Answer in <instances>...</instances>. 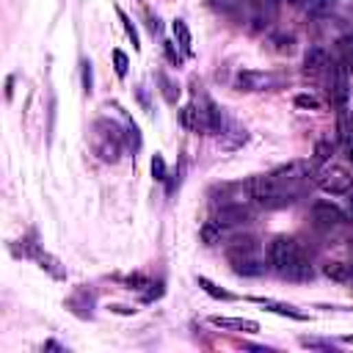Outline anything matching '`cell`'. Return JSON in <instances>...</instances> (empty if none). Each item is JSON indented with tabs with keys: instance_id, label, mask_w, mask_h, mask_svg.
Masks as SVG:
<instances>
[{
	"instance_id": "obj_4",
	"label": "cell",
	"mask_w": 353,
	"mask_h": 353,
	"mask_svg": "<svg viewBox=\"0 0 353 353\" xmlns=\"http://www.w3.org/2000/svg\"><path fill=\"white\" fill-rule=\"evenodd\" d=\"M94 152L105 160V163H116L122 155V133L113 122L100 119L94 124Z\"/></svg>"
},
{
	"instance_id": "obj_9",
	"label": "cell",
	"mask_w": 353,
	"mask_h": 353,
	"mask_svg": "<svg viewBox=\"0 0 353 353\" xmlns=\"http://www.w3.org/2000/svg\"><path fill=\"white\" fill-rule=\"evenodd\" d=\"M218 227H240L246 221H251V207H246L243 202H227L216 210V218H213Z\"/></svg>"
},
{
	"instance_id": "obj_26",
	"label": "cell",
	"mask_w": 353,
	"mask_h": 353,
	"mask_svg": "<svg viewBox=\"0 0 353 353\" xmlns=\"http://www.w3.org/2000/svg\"><path fill=\"white\" fill-rule=\"evenodd\" d=\"M152 176H155L157 183L166 180V160H163V155H155L152 157Z\"/></svg>"
},
{
	"instance_id": "obj_14",
	"label": "cell",
	"mask_w": 353,
	"mask_h": 353,
	"mask_svg": "<svg viewBox=\"0 0 353 353\" xmlns=\"http://www.w3.org/2000/svg\"><path fill=\"white\" fill-rule=\"evenodd\" d=\"M251 301L260 304V306H265L268 312H276V315H284V317H293V320H306V315L298 312V309L290 306V304H279V301H273V298H251Z\"/></svg>"
},
{
	"instance_id": "obj_21",
	"label": "cell",
	"mask_w": 353,
	"mask_h": 353,
	"mask_svg": "<svg viewBox=\"0 0 353 353\" xmlns=\"http://www.w3.org/2000/svg\"><path fill=\"white\" fill-rule=\"evenodd\" d=\"M157 80H160V91H163L166 102L168 105H176V100H180V89H176V83H171L166 75H157Z\"/></svg>"
},
{
	"instance_id": "obj_22",
	"label": "cell",
	"mask_w": 353,
	"mask_h": 353,
	"mask_svg": "<svg viewBox=\"0 0 353 353\" xmlns=\"http://www.w3.org/2000/svg\"><path fill=\"white\" fill-rule=\"evenodd\" d=\"M331 155H334L331 141H317L315 144V163H326V160H331Z\"/></svg>"
},
{
	"instance_id": "obj_11",
	"label": "cell",
	"mask_w": 353,
	"mask_h": 353,
	"mask_svg": "<svg viewBox=\"0 0 353 353\" xmlns=\"http://www.w3.org/2000/svg\"><path fill=\"white\" fill-rule=\"evenodd\" d=\"M348 67L342 61H334L331 64V80H328V97L337 102V105H345L348 102Z\"/></svg>"
},
{
	"instance_id": "obj_33",
	"label": "cell",
	"mask_w": 353,
	"mask_h": 353,
	"mask_svg": "<svg viewBox=\"0 0 353 353\" xmlns=\"http://www.w3.org/2000/svg\"><path fill=\"white\" fill-rule=\"evenodd\" d=\"M345 342H348V345H353V337H345Z\"/></svg>"
},
{
	"instance_id": "obj_12",
	"label": "cell",
	"mask_w": 353,
	"mask_h": 353,
	"mask_svg": "<svg viewBox=\"0 0 353 353\" xmlns=\"http://www.w3.org/2000/svg\"><path fill=\"white\" fill-rule=\"evenodd\" d=\"M328 53L323 47H309L304 56V72L306 75H320L323 69H328Z\"/></svg>"
},
{
	"instance_id": "obj_8",
	"label": "cell",
	"mask_w": 353,
	"mask_h": 353,
	"mask_svg": "<svg viewBox=\"0 0 353 353\" xmlns=\"http://www.w3.org/2000/svg\"><path fill=\"white\" fill-rule=\"evenodd\" d=\"M25 246H23V254L25 257H31L42 271H47L53 279H67V271H64V265H61V260H56L53 254H47V251H42L36 243H28V240H23Z\"/></svg>"
},
{
	"instance_id": "obj_24",
	"label": "cell",
	"mask_w": 353,
	"mask_h": 353,
	"mask_svg": "<svg viewBox=\"0 0 353 353\" xmlns=\"http://www.w3.org/2000/svg\"><path fill=\"white\" fill-rule=\"evenodd\" d=\"M221 235H224V227H218L216 221H207V224L202 227V238H205V243H216Z\"/></svg>"
},
{
	"instance_id": "obj_17",
	"label": "cell",
	"mask_w": 353,
	"mask_h": 353,
	"mask_svg": "<svg viewBox=\"0 0 353 353\" xmlns=\"http://www.w3.org/2000/svg\"><path fill=\"white\" fill-rule=\"evenodd\" d=\"M337 61H342L348 69H353V34H348L337 42Z\"/></svg>"
},
{
	"instance_id": "obj_28",
	"label": "cell",
	"mask_w": 353,
	"mask_h": 353,
	"mask_svg": "<svg viewBox=\"0 0 353 353\" xmlns=\"http://www.w3.org/2000/svg\"><path fill=\"white\" fill-rule=\"evenodd\" d=\"M113 67H116V75H119V78H124V75H127L130 61H127V56H124L122 50H113Z\"/></svg>"
},
{
	"instance_id": "obj_27",
	"label": "cell",
	"mask_w": 353,
	"mask_h": 353,
	"mask_svg": "<svg viewBox=\"0 0 353 353\" xmlns=\"http://www.w3.org/2000/svg\"><path fill=\"white\" fill-rule=\"evenodd\" d=\"M116 12H119V17H122V23H124V31H127V36H130V39H133V47H135V50H138V47H141V45H138V31H135V25H133V23H130V17H127V14H124V12H122V9H116Z\"/></svg>"
},
{
	"instance_id": "obj_16",
	"label": "cell",
	"mask_w": 353,
	"mask_h": 353,
	"mask_svg": "<svg viewBox=\"0 0 353 353\" xmlns=\"http://www.w3.org/2000/svg\"><path fill=\"white\" fill-rule=\"evenodd\" d=\"M171 31H174V36H176V42H180V47H183V53H185V56H191V53H194V39H191V31H188V25H185V20H174V25H171Z\"/></svg>"
},
{
	"instance_id": "obj_1",
	"label": "cell",
	"mask_w": 353,
	"mask_h": 353,
	"mask_svg": "<svg viewBox=\"0 0 353 353\" xmlns=\"http://www.w3.org/2000/svg\"><path fill=\"white\" fill-rule=\"evenodd\" d=\"M268 260H271L276 273H282L293 282L312 279V265H309L304 249L298 246V240H293V238H284V235L273 238L268 246Z\"/></svg>"
},
{
	"instance_id": "obj_5",
	"label": "cell",
	"mask_w": 353,
	"mask_h": 353,
	"mask_svg": "<svg viewBox=\"0 0 353 353\" xmlns=\"http://www.w3.org/2000/svg\"><path fill=\"white\" fill-rule=\"evenodd\" d=\"M317 185L331 196H342L353 191V174L345 171L342 166H328L317 174Z\"/></svg>"
},
{
	"instance_id": "obj_19",
	"label": "cell",
	"mask_w": 353,
	"mask_h": 353,
	"mask_svg": "<svg viewBox=\"0 0 353 353\" xmlns=\"http://www.w3.org/2000/svg\"><path fill=\"white\" fill-rule=\"evenodd\" d=\"M180 119H183V124H185L188 130H194V133H199V108H196V102H191V105H185V108L180 111Z\"/></svg>"
},
{
	"instance_id": "obj_29",
	"label": "cell",
	"mask_w": 353,
	"mask_h": 353,
	"mask_svg": "<svg viewBox=\"0 0 353 353\" xmlns=\"http://www.w3.org/2000/svg\"><path fill=\"white\" fill-rule=\"evenodd\" d=\"M127 284H130L133 290H144V287H152V282H149V279H144L141 273H135V276H127Z\"/></svg>"
},
{
	"instance_id": "obj_35",
	"label": "cell",
	"mask_w": 353,
	"mask_h": 353,
	"mask_svg": "<svg viewBox=\"0 0 353 353\" xmlns=\"http://www.w3.org/2000/svg\"><path fill=\"white\" fill-rule=\"evenodd\" d=\"M350 207H353V194H350Z\"/></svg>"
},
{
	"instance_id": "obj_34",
	"label": "cell",
	"mask_w": 353,
	"mask_h": 353,
	"mask_svg": "<svg viewBox=\"0 0 353 353\" xmlns=\"http://www.w3.org/2000/svg\"><path fill=\"white\" fill-rule=\"evenodd\" d=\"M348 157H350V160H353V149H348Z\"/></svg>"
},
{
	"instance_id": "obj_25",
	"label": "cell",
	"mask_w": 353,
	"mask_h": 353,
	"mask_svg": "<svg viewBox=\"0 0 353 353\" xmlns=\"http://www.w3.org/2000/svg\"><path fill=\"white\" fill-rule=\"evenodd\" d=\"M295 105L304 108V111H320V108H323L315 94H298V97H295Z\"/></svg>"
},
{
	"instance_id": "obj_6",
	"label": "cell",
	"mask_w": 353,
	"mask_h": 353,
	"mask_svg": "<svg viewBox=\"0 0 353 353\" xmlns=\"http://www.w3.org/2000/svg\"><path fill=\"white\" fill-rule=\"evenodd\" d=\"M312 168H315V166H312L309 160H293V163L279 166V168L273 171V180H276V183H282L284 188H290V191H295V194H298V183L309 180Z\"/></svg>"
},
{
	"instance_id": "obj_30",
	"label": "cell",
	"mask_w": 353,
	"mask_h": 353,
	"mask_svg": "<svg viewBox=\"0 0 353 353\" xmlns=\"http://www.w3.org/2000/svg\"><path fill=\"white\" fill-rule=\"evenodd\" d=\"M83 89H86V94H91V89H94V78H91V64L89 61L83 64Z\"/></svg>"
},
{
	"instance_id": "obj_15",
	"label": "cell",
	"mask_w": 353,
	"mask_h": 353,
	"mask_svg": "<svg viewBox=\"0 0 353 353\" xmlns=\"http://www.w3.org/2000/svg\"><path fill=\"white\" fill-rule=\"evenodd\" d=\"M210 323L218 326V328H235V331H249V334L260 331V326L254 320H246V317H221V315H216V317H210Z\"/></svg>"
},
{
	"instance_id": "obj_18",
	"label": "cell",
	"mask_w": 353,
	"mask_h": 353,
	"mask_svg": "<svg viewBox=\"0 0 353 353\" xmlns=\"http://www.w3.org/2000/svg\"><path fill=\"white\" fill-rule=\"evenodd\" d=\"M323 273L328 276V279H334V282H350V265H345V262H328L326 268H323Z\"/></svg>"
},
{
	"instance_id": "obj_32",
	"label": "cell",
	"mask_w": 353,
	"mask_h": 353,
	"mask_svg": "<svg viewBox=\"0 0 353 353\" xmlns=\"http://www.w3.org/2000/svg\"><path fill=\"white\" fill-rule=\"evenodd\" d=\"M273 42H276L279 50H293V36H276Z\"/></svg>"
},
{
	"instance_id": "obj_7",
	"label": "cell",
	"mask_w": 353,
	"mask_h": 353,
	"mask_svg": "<svg viewBox=\"0 0 353 353\" xmlns=\"http://www.w3.org/2000/svg\"><path fill=\"white\" fill-rule=\"evenodd\" d=\"M282 83L279 75H271V72H254V69H246L235 78V86L240 91H271Z\"/></svg>"
},
{
	"instance_id": "obj_3",
	"label": "cell",
	"mask_w": 353,
	"mask_h": 353,
	"mask_svg": "<svg viewBox=\"0 0 353 353\" xmlns=\"http://www.w3.org/2000/svg\"><path fill=\"white\" fill-rule=\"evenodd\" d=\"M229 262L238 276H262L265 262L260 257V243L254 238H240L229 246Z\"/></svg>"
},
{
	"instance_id": "obj_20",
	"label": "cell",
	"mask_w": 353,
	"mask_h": 353,
	"mask_svg": "<svg viewBox=\"0 0 353 353\" xmlns=\"http://www.w3.org/2000/svg\"><path fill=\"white\" fill-rule=\"evenodd\" d=\"M199 287H202L207 295H213V298H221V301H235V295H232V293L221 290V287H218V284H213L207 276H199Z\"/></svg>"
},
{
	"instance_id": "obj_23",
	"label": "cell",
	"mask_w": 353,
	"mask_h": 353,
	"mask_svg": "<svg viewBox=\"0 0 353 353\" xmlns=\"http://www.w3.org/2000/svg\"><path fill=\"white\" fill-rule=\"evenodd\" d=\"M337 6V0H306V9L312 14H328Z\"/></svg>"
},
{
	"instance_id": "obj_10",
	"label": "cell",
	"mask_w": 353,
	"mask_h": 353,
	"mask_svg": "<svg viewBox=\"0 0 353 353\" xmlns=\"http://www.w3.org/2000/svg\"><path fill=\"white\" fill-rule=\"evenodd\" d=\"M312 221H315V227H320V229H337V227H342L348 218H345V213H342L337 205H331V202H315V205H312Z\"/></svg>"
},
{
	"instance_id": "obj_2",
	"label": "cell",
	"mask_w": 353,
	"mask_h": 353,
	"mask_svg": "<svg viewBox=\"0 0 353 353\" xmlns=\"http://www.w3.org/2000/svg\"><path fill=\"white\" fill-rule=\"evenodd\" d=\"M249 191V196L260 205V207H268V210H276V207H287L295 202V191L284 188L282 183L273 180V174H260V176H251V180H246L243 185Z\"/></svg>"
},
{
	"instance_id": "obj_31",
	"label": "cell",
	"mask_w": 353,
	"mask_h": 353,
	"mask_svg": "<svg viewBox=\"0 0 353 353\" xmlns=\"http://www.w3.org/2000/svg\"><path fill=\"white\" fill-rule=\"evenodd\" d=\"M163 50H166V56H168V61H171V64L180 67V61H183V58H180V53L174 50V45H171V42H163Z\"/></svg>"
},
{
	"instance_id": "obj_13",
	"label": "cell",
	"mask_w": 353,
	"mask_h": 353,
	"mask_svg": "<svg viewBox=\"0 0 353 353\" xmlns=\"http://www.w3.org/2000/svg\"><path fill=\"white\" fill-rule=\"evenodd\" d=\"M337 135H339V141H342L345 149H353V113L345 105L337 113Z\"/></svg>"
}]
</instances>
